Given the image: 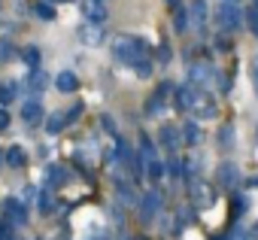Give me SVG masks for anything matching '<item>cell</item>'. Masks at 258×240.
I'll return each instance as SVG.
<instances>
[{
    "instance_id": "2e32d148",
    "label": "cell",
    "mask_w": 258,
    "mask_h": 240,
    "mask_svg": "<svg viewBox=\"0 0 258 240\" xmlns=\"http://www.w3.org/2000/svg\"><path fill=\"white\" fill-rule=\"evenodd\" d=\"M225 4H237V0H225Z\"/></svg>"
},
{
    "instance_id": "277c9868",
    "label": "cell",
    "mask_w": 258,
    "mask_h": 240,
    "mask_svg": "<svg viewBox=\"0 0 258 240\" xmlns=\"http://www.w3.org/2000/svg\"><path fill=\"white\" fill-rule=\"evenodd\" d=\"M58 88H61V91L76 88V76H73V73H61V76H58Z\"/></svg>"
},
{
    "instance_id": "8992f818",
    "label": "cell",
    "mask_w": 258,
    "mask_h": 240,
    "mask_svg": "<svg viewBox=\"0 0 258 240\" xmlns=\"http://www.w3.org/2000/svg\"><path fill=\"white\" fill-rule=\"evenodd\" d=\"M191 13H195V19H198V25H201V22H204V16H207L204 0H191Z\"/></svg>"
},
{
    "instance_id": "5bb4252c",
    "label": "cell",
    "mask_w": 258,
    "mask_h": 240,
    "mask_svg": "<svg viewBox=\"0 0 258 240\" xmlns=\"http://www.w3.org/2000/svg\"><path fill=\"white\" fill-rule=\"evenodd\" d=\"M46 4H49V7H52V4H58V0H46Z\"/></svg>"
},
{
    "instance_id": "5b68a950",
    "label": "cell",
    "mask_w": 258,
    "mask_h": 240,
    "mask_svg": "<svg viewBox=\"0 0 258 240\" xmlns=\"http://www.w3.org/2000/svg\"><path fill=\"white\" fill-rule=\"evenodd\" d=\"M79 37H82L85 43H100V31H97V28H82Z\"/></svg>"
},
{
    "instance_id": "7a4b0ae2",
    "label": "cell",
    "mask_w": 258,
    "mask_h": 240,
    "mask_svg": "<svg viewBox=\"0 0 258 240\" xmlns=\"http://www.w3.org/2000/svg\"><path fill=\"white\" fill-rule=\"evenodd\" d=\"M112 49H115V55H118L121 61H134L137 52H140V43H134V40H118Z\"/></svg>"
},
{
    "instance_id": "3957f363",
    "label": "cell",
    "mask_w": 258,
    "mask_h": 240,
    "mask_svg": "<svg viewBox=\"0 0 258 240\" xmlns=\"http://www.w3.org/2000/svg\"><path fill=\"white\" fill-rule=\"evenodd\" d=\"M85 19H88L91 25H100V22L106 19V10H103V4H94V0H88V4H85Z\"/></svg>"
},
{
    "instance_id": "52a82bcc",
    "label": "cell",
    "mask_w": 258,
    "mask_h": 240,
    "mask_svg": "<svg viewBox=\"0 0 258 240\" xmlns=\"http://www.w3.org/2000/svg\"><path fill=\"white\" fill-rule=\"evenodd\" d=\"M37 16H40V19H52V16H55V10L43 0V4H37Z\"/></svg>"
},
{
    "instance_id": "4fadbf2b",
    "label": "cell",
    "mask_w": 258,
    "mask_h": 240,
    "mask_svg": "<svg viewBox=\"0 0 258 240\" xmlns=\"http://www.w3.org/2000/svg\"><path fill=\"white\" fill-rule=\"evenodd\" d=\"M7 125V112H0V128H4Z\"/></svg>"
},
{
    "instance_id": "30bf717a",
    "label": "cell",
    "mask_w": 258,
    "mask_h": 240,
    "mask_svg": "<svg viewBox=\"0 0 258 240\" xmlns=\"http://www.w3.org/2000/svg\"><path fill=\"white\" fill-rule=\"evenodd\" d=\"M10 161H13V164H22V161H25V155H22L19 149H13V152H10Z\"/></svg>"
},
{
    "instance_id": "9c48e42d",
    "label": "cell",
    "mask_w": 258,
    "mask_h": 240,
    "mask_svg": "<svg viewBox=\"0 0 258 240\" xmlns=\"http://www.w3.org/2000/svg\"><path fill=\"white\" fill-rule=\"evenodd\" d=\"M185 22H188V16L185 13H176V31H185Z\"/></svg>"
},
{
    "instance_id": "8fae6325",
    "label": "cell",
    "mask_w": 258,
    "mask_h": 240,
    "mask_svg": "<svg viewBox=\"0 0 258 240\" xmlns=\"http://www.w3.org/2000/svg\"><path fill=\"white\" fill-rule=\"evenodd\" d=\"M249 22H252V31H255V34H258V13H255V10H252V13H249Z\"/></svg>"
},
{
    "instance_id": "ba28073f",
    "label": "cell",
    "mask_w": 258,
    "mask_h": 240,
    "mask_svg": "<svg viewBox=\"0 0 258 240\" xmlns=\"http://www.w3.org/2000/svg\"><path fill=\"white\" fill-rule=\"evenodd\" d=\"M37 115H40V106L37 103H28L25 106V118H28V122H37Z\"/></svg>"
},
{
    "instance_id": "e0dca14e",
    "label": "cell",
    "mask_w": 258,
    "mask_h": 240,
    "mask_svg": "<svg viewBox=\"0 0 258 240\" xmlns=\"http://www.w3.org/2000/svg\"><path fill=\"white\" fill-rule=\"evenodd\" d=\"M94 4H103V0H94Z\"/></svg>"
},
{
    "instance_id": "9a60e30c",
    "label": "cell",
    "mask_w": 258,
    "mask_h": 240,
    "mask_svg": "<svg viewBox=\"0 0 258 240\" xmlns=\"http://www.w3.org/2000/svg\"><path fill=\"white\" fill-rule=\"evenodd\" d=\"M167 4H179V0H167Z\"/></svg>"
},
{
    "instance_id": "7c38bea8",
    "label": "cell",
    "mask_w": 258,
    "mask_h": 240,
    "mask_svg": "<svg viewBox=\"0 0 258 240\" xmlns=\"http://www.w3.org/2000/svg\"><path fill=\"white\" fill-rule=\"evenodd\" d=\"M252 70H255V82H258V58L252 61Z\"/></svg>"
},
{
    "instance_id": "6da1fadb",
    "label": "cell",
    "mask_w": 258,
    "mask_h": 240,
    "mask_svg": "<svg viewBox=\"0 0 258 240\" xmlns=\"http://www.w3.org/2000/svg\"><path fill=\"white\" fill-rule=\"evenodd\" d=\"M219 25L222 28H237L240 25V13H237L234 4H222L219 7Z\"/></svg>"
}]
</instances>
